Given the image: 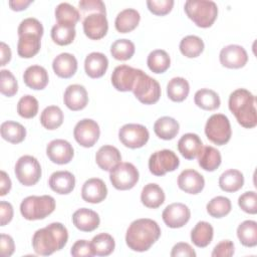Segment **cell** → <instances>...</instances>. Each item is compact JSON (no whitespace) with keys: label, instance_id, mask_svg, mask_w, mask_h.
Listing matches in <instances>:
<instances>
[{"label":"cell","instance_id":"6da1fadb","mask_svg":"<svg viewBox=\"0 0 257 257\" xmlns=\"http://www.w3.org/2000/svg\"><path fill=\"white\" fill-rule=\"evenodd\" d=\"M161 228L158 223L149 218H142L131 223L125 234L127 247L137 252L149 250L160 238Z\"/></svg>","mask_w":257,"mask_h":257},{"label":"cell","instance_id":"7a4b0ae2","mask_svg":"<svg viewBox=\"0 0 257 257\" xmlns=\"http://www.w3.org/2000/svg\"><path fill=\"white\" fill-rule=\"evenodd\" d=\"M68 240V231L66 227L54 222L44 228L38 229L32 237V247L36 254L48 256L55 251L62 249Z\"/></svg>","mask_w":257,"mask_h":257},{"label":"cell","instance_id":"3957f363","mask_svg":"<svg viewBox=\"0 0 257 257\" xmlns=\"http://www.w3.org/2000/svg\"><path fill=\"white\" fill-rule=\"evenodd\" d=\"M228 105L239 124L245 128L256 126V97L252 92L245 88L234 90L229 96Z\"/></svg>","mask_w":257,"mask_h":257},{"label":"cell","instance_id":"277c9868","mask_svg":"<svg viewBox=\"0 0 257 257\" xmlns=\"http://www.w3.org/2000/svg\"><path fill=\"white\" fill-rule=\"evenodd\" d=\"M184 10L187 16L199 27L208 28L213 25L218 16V7L210 0H188Z\"/></svg>","mask_w":257,"mask_h":257},{"label":"cell","instance_id":"5b68a950","mask_svg":"<svg viewBox=\"0 0 257 257\" xmlns=\"http://www.w3.org/2000/svg\"><path fill=\"white\" fill-rule=\"evenodd\" d=\"M55 209V200L49 195L28 196L20 204V213L29 221L41 220Z\"/></svg>","mask_w":257,"mask_h":257},{"label":"cell","instance_id":"8992f818","mask_svg":"<svg viewBox=\"0 0 257 257\" xmlns=\"http://www.w3.org/2000/svg\"><path fill=\"white\" fill-rule=\"evenodd\" d=\"M205 134L207 139L217 146L227 144L232 136L229 118L223 113L212 114L205 124Z\"/></svg>","mask_w":257,"mask_h":257},{"label":"cell","instance_id":"52a82bcc","mask_svg":"<svg viewBox=\"0 0 257 257\" xmlns=\"http://www.w3.org/2000/svg\"><path fill=\"white\" fill-rule=\"evenodd\" d=\"M135 96L144 104H154L161 97L160 83L146 72L141 70L133 88Z\"/></svg>","mask_w":257,"mask_h":257},{"label":"cell","instance_id":"ba28073f","mask_svg":"<svg viewBox=\"0 0 257 257\" xmlns=\"http://www.w3.org/2000/svg\"><path fill=\"white\" fill-rule=\"evenodd\" d=\"M17 180L26 187L38 183L41 178V166L36 158L25 155L18 159L14 169Z\"/></svg>","mask_w":257,"mask_h":257},{"label":"cell","instance_id":"9c48e42d","mask_svg":"<svg viewBox=\"0 0 257 257\" xmlns=\"http://www.w3.org/2000/svg\"><path fill=\"white\" fill-rule=\"evenodd\" d=\"M140 174L132 163H119L109 171V180L112 186L121 191L133 189L139 182Z\"/></svg>","mask_w":257,"mask_h":257},{"label":"cell","instance_id":"30bf717a","mask_svg":"<svg viewBox=\"0 0 257 257\" xmlns=\"http://www.w3.org/2000/svg\"><path fill=\"white\" fill-rule=\"evenodd\" d=\"M180 165L178 156L171 150H161L153 153L149 159L150 172L155 176H164L175 171Z\"/></svg>","mask_w":257,"mask_h":257},{"label":"cell","instance_id":"8fae6325","mask_svg":"<svg viewBox=\"0 0 257 257\" xmlns=\"http://www.w3.org/2000/svg\"><path fill=\"white\" fill-rule=\"evenodd\" d=\"M150 138L148 128L139 123L123 124L118 131L120 143L130 149H139L144 147Z\"/></svg>","mask_w":257,"mask_h":257},{"label":"cell","instance_id":"7c38bea8","mask_svg":"<svg viewBox=\"0 0 257 257\" xmlns=\"http://www.w3.org/2000/svg\"><path fill=\"white\" fill-rule=\"evenodd\" d=\"M100 130L97 122L90 118L79 120L73 130L75 141L84 148H91L98 141Z\"/></svg>","mask_w":257,"mask_h":257},{"label":"cell","instance_id":"4fadbf2b","mask_svg":"<svg viewBox=\"0 0 257 257\" xmlns=\"http://www.w3.org/2000/svg\"><path fill=\"white\" fill-rule=\"evenodd\" d=\"M140 72L141 69L125 64L118 65L111 73V83L118 91H133Z\"/></svg>","mask_w":257,"mask_h":257},{"label":"cell","instance_id":"5bb4252c","mask_svg":"<svg viewBox=\"0 0 257 257\" xmlns=\"http://www.w3.org/2000/svg\"><path fill=\"white\" fill-rule=\"evenodd\" d=\"M190 217L191 211L189 207L183 203H172L168 205L162 213L164 223L173 229L181 228L186 225Z\"/></svg>","mask_w":257,"mask_h":257},{"label":"cell","instance_id":"9a60e30c","mask_svg":"<svg viewBox=\"0 0 257 257\" xmlns=\"http://www.w3.org/2000/svg\"><path fill=\"white\" fill-rule=\"evenodd\" d=\"M219 59L221 64L227 68H241L247 63L248 54L241 45L230 44L221 49Z\"/></svg>","mask_w":257,"mask_h":257},{"label":"cell","instance_id":"2e32d148","mask_svg":"<svg viewBox=\"0 0 257 257\" xmlns=\"http://www.w3.org/2000/svg\"><path fill=\"white\" fill-rule=\"evenodd\" d=\"M46 155L52 163L65 165L72 160L74 151L69 142L62 139H56L47 145Z\"/></svg>","mask_w":257,"mask_h":257},{"label":"cell","instance_id":"e0dca14e","mask_svg":"<svg viewBox=\"0 0 257 257\" xmlns=\"http://www.w3.org/2000/svg\"><path fill=\"white\" fill-rule=\"evenodd\" d=\"M84 34L92 40H98L105 36L108 30V22L105 14L92 13L84 17L83 22Z\"/></svg>","mask_w":257,"mask_h":257},{"label":"cell","instance_id":"ac0fdd59","mask_svg":"<svg viewBox=\"0 0 257 257\" xmlns=\"http://www.w3.org/2000/svg\"><path fill=\"white\" fill-rule=\"evenodd\" d=\"M107 196L105 183L99 178H91L84 182L81 188V198L91 204L102 202Z\"/></svg>","mask_w":257,"mask_h":257},{"label":"cell","instance_id":"d6986e66","mask_svg":"<svg viewBox=\"0 0 257 257\" xmlns=\"http://www.w3.org/2000/svg\"><path fill=\"white\" fill-rule=\"evenodd\" d=\"M179 188L189 194H199L205 187L204 177L193 169L184 170L178 177Z\"/></svg>","mask_w":257,"mask_h":257},{"label":"cell","instance_id":"ffe728a7","mask_svg":"<svg viewBox=\"0 0 257 257\" xmlns=\"http://www.w3.org/2000/svg\"><path fill=\"white\" fill-rule=\"evenodd\" d=\"M64 104L73 111L83 109L88 102V95L85 87L80 84L68 85L63 94Z\"/></svg>","mask_w":257,"mask_h":257},{"label":"cell","instance_id":"44dd1931","mask_svg":"<svg viewBox=\"0 0 257 257\" xmlns=\"http://www.w3.org/2000/svg\"><path fill=\"white\" fill-rule=\"evenodd\" d=\"M72 223L78 230L82 232H91L98 227L100 219L98 214L93 210L81 208L73 213Z\"/></svg>","mask_w":257,"mask_h":257},{"label":"cell","instance_id":"7402d4cb","mask_svg":"<svg viewBox=\"0 0 257 257\" xmlns=\"http://www.w3.org/2000/svg\"><path fill=\"white\" fill-rule=\"evenodd\" d=\"M52 68L57 76L61 78H70L77 70V60L73 54L63 52L53 59Z\"/></svg>","mask_w":257,"mask_h":257},{"label":"cell","instance_id":"603a6c76","mask_svg":"<svg viewBox=\"0 0 257 257\" xmlns=\"http://www.w3.org/2000/svg\"><path fill=\"white\" fill-rule=\"evenodd\" d=\"M48 185L55 193L67 195L71 193L75 187V178L68 171H57L51 174Z\"/></svg>","mask_w":257,"mask_h":257},{"label":"cell","instance_id":"cb8c5ba5","mask_svg":"<svg viewBox=\"0 0 257 257\" xmlns=\"http://www.w3.org/2000/svg\"><path fill=\"white\" fill-rule=\"evenodd\" d=\"M202 148V140L198 135L193 133L183 135L178 142V150L181 155L187 160H193L197 158Z\"/></svg>","mask_w":257,"mask_h":257},{"label":"cell","instance_id":"d4e9b609","mask_svg":"<svg viewBox=\"0 0 257 257\" xmlns=\"http://www.w3.org/2000/svg\"><path fill=\"white\" fill-rule=\"evenodd\" d=\"M108 67V59L101 52H91L84 60V70L91 78L101 77Z\"/></svg>","mask_w":257,"mask_h":257},{"label":"cell","instance_id":"484cf974","mask_svg":"<svg viewBox=\"0 0 257 257\" xmlns=\"http://www.w3.org/2000/svg\"><path fill=\"white\" fill-rule=\"evenodd\" d=\"M95 162L101 170L110 171L121 162V155L115 147L104 145L96 152Z\"/></svg>","mask_w":257,"mask_h":257},{"label":"cell","instance_id":"4316f807","mask_svg":"<svg viewBox=\"0 0 257 257\" xmlns=\"http://www.w3.org/2000/svg\"><path fill=\"white\" fill-rule=\"evenodd\" d=\"M24 83L35 90H41L48 84V72L40 65H31L23 73Z\"/></svg>","mask_w":257,"mask_h":257},{"label":"cell","instance_id":"83f0119b","mask_svg":"<svg viewBox=\"0 0 257 257\" xmlns=\"http://www.w3.org/2000/svg\"><path fill=\"white\" fill-rule=\"evenodd\" d=\"M164 190L155 183L146 185L141 193V201L144 206L151 209L159 208L165 202Z\"/></svg>","mask_w":257,"mask_h":257},{"label":"cell","instance_id":"f1b7e54d","mask_svg":"<svg viewBox=\"0 0 257 257\" xmlns=\"http://www.w3.org/2000/svg\"><path fill=\"white\" fill-rule=\"evenodd\" d=\"M141 15L136 9L126 8L117 14L114 20V26L119 33H127L139 25Z\"/></svg>","mask_w":257,"mask_h":257},{"label":"cell","instance_id":"f546056e","mask_svg":"<svg viewBox=\"0 0 257 257\" xmlns=\"http://www.w3.org/2000/svg\"><path fill=\"white\" fill-rule=\"evenodd\" d=\"M41 37L34 34H23L19 36L17 43V53L22 58L35 56L41 47Z\"/></svg>","mask_w":257,"mask_h":257},{"label":"cell","instance_id":"4dcf8cb0","mask_svg":"<svg viewBox=\"0 0 257 257\" xmlns=\"http://www.w3.org/2000/svg\"><path fill=\"white\" fill-rule=\"evenodd\" d=\"M179 122L171 116H162L154 123L155 134L162 140H173L179 133Z\"/></svg>","mask_w":257,"mask_h":257},{"label":"cell","instance_id":"1f68e13d","mask_svg":"<svg viewBox=\"0 0 257 257\" xmlns=\"http://www.w3.org/2000/svg\"><path fill=\"white\" fill-rule=\"evenodd\" d=\"M214 236L212 225L206 221L198 222L191 231V240L193 244L199 248L207 247Z\"/></svg>","mask_w":257,"mask_h":257},{"label":"cell","instance_id":"d6a6232c","mask_svg":"<svg viewBox=\"0 0 257 257\" xmlns=\"http://www.w3.org/2000/svg\"><path fill=\"white\" fill-rule=\"evenodd\" d=\"M244 185L243 174L235 169H229L221 174L219 178L220 188L227 193H234L239 191Z\"/></svg>","mask_w":257,"mask_h":257},{"label":"cell","instance_id":"836d02e7","mask_svg":"<svg viewBox=\"0 0 257 257\" xmlns=\"http://www.w3.org/2000/svg\"><path fill=\"white\" fill-rule=\"evenodd\" d=\"M222 162V157L220 152L211 146L203 147L200 154L198 155V163L199 166L207 171L213 172L219 168Z\"/></svg>","mask_w":257,"mask_h":257},{"label":"cell","instance_id":"e575fe53","mask_svg":"<svg viewBox=\"0 0 257 257\" xmlns=\"http://www.w3.org/2000/svg\"><path fill=\"white\" fill-rule=\"evenodd\" d=\"M0 132L1 137L11 144H19L26 137V128L21 123L13 120L2 122Z\"/></svg>","mask_w":257,"mask_h":257},{"label":"cell","instance_id":"d590c367","mask_svg":"<svg viewBox=\"0 0 257 257\" xmlns=\"http://www.w3.org/2000/svg\"><path fill=\"white\" fill-rule=\"evenodd\" d=\"M195 104L205 110H215L221 104L218 93L209 88H201L194 95Z\"/></svg>","mask_w":257,"mask_h":257},{"label":"cell","instance_id":"8d00e7d4","mask_svg":"<svg viewBox=\"0 0 257 257\" xmlns=\"http://www.w3.org/2000/svg\"><path fill=\"white\" fill-rule=\"evenodd\" d=\"M190 85L184 77H174L167 84L168 97L176 102L185 100L189 94Z\"/></svg>","mask_w":257,"mask_h":257},{"label":"cell","instance_id":"74e56055","mask_svg":"<svg viewBox=\"0 0 257 257\" xmlns=\"http://www.w3.org/2000/svg\"><path fill=\"white\" fill-rule=\"evenodd\" d=\"M237 237L245 247H255L257 245V223L253 220L242 222L237 228Z\"/></svg>","mask_w":257,"mask_h":257},{"label":"cell","instance_id":"f35d334b","mask_svg":"<svg viewBox=\"0 0 257 257\" xmlns=\"http://www.w3.org/2000/svg\"><path fill=\"white\" fill-rule=\"evenodd\" d=\"M147 64L154 73H164L171 65V58L167 51L156 49L148 55Z\"/></svg>","mask_w":257,"mask_h":257},{"label":"cell","instance_id":"ab89813d","mask_svg":"<svg viewBox=\"0 0 257 257\" xmlns=\"http://www.w3.org/2000/svg\"><path fill=\"white\" fill-rule=\"evenodd\" d=\"M40 122L46 130H56L63 122V112L56 105L46 106L41 112Z\"/></svg>","mask_w":257,"mask_h":257},{"label":"cell","instance_id":"60d3db41","mask_svg":"<svg viewBox=\"0 0 257 257\" xmlns=\"http://www.w3.org/2000/svg\"><path fill=\"white\" fill-rule=\"evenodd\" d=\"M51 38L54 43L58 45H68L70 44L74 38H75V27L68 25V24H62V23H56L51 28Z\"/></svg>","mask_w":257,"mask_h":257},{"label":"cell","instance_id":"b9f144b4","mask_svg":"<svg viewBox=\"0 0 257 257\" xmlns=\"http://www.w3.org/2000/svg\"><path fill=\"white\" fill-rule=\"evenodd\" d=\"M203 40L196 35H188L184 37L179 45L181 53L188 58L198 57L204 50Z\"/></svg>","mask_w":257,"mask_h":257},{"label":"cell","instance_id":"7bdbcfd3","mask_svg":"<svg viewBox=\"0 0 257 257\" xmlns=\"http://www.w3.org/2000/svg\"><path fill=\"white\" fill-rule=\"evenodd\" d=\"M90 244L96 256H108L113 252L115 247L114 239L107 233L97 234L92 238Z\"/></svg>","mask_w":257,"mask_h":257},{"label":"cell","instance_id":"ee69618b","mask_svg":"<svg viewBox=\"0 0 257 257\" xmlns=\"http://www.w3.org/2000/svg\"><path fill=\"white\" fill-rule=\"evenodd\" d=\"M55 18L57 20V23L68 24L75 27V24L80 19V14L74 6L69 3L63 2L56 6Z\"/></svg>","mask_w":257,"mask_h":257},{"label":"cell","instance_id":"f6af8a7d","mask_svg":"<svg viewBox=\"0 0 257 257\" xmlns=\"http://www.w3.org/2000/svg\"><path fill=\"white\" fill-rule=\"evenodd\" d=\"M206 209L211 217L223 218L231 212L232 205L230 199H228L227 197L217 196L209 201Z\"/></svg>","mask_w":257,"mask_h":257},{"label":"cell","instance_id":"bcb514c9","mask_svg":"<svg viewBox=\"0 0 257 257\" xmlns=\"http://www.w3.org/2000/svg\"><path fill=\"white\" fill-rule=\"evenodd\" d=\"M135 44L128 39H117L110 46V54L116 60H128L135 53Z\"/></svg>","mask_w":257,"mask_h":257},{"label":"cell","instance_id":"7dc6e473","mask_svg":"<svg viewBox=\"0 0 257 257\" xmlns=\"http://www.w3.org/2000/svg\"><path fill=\"white\" fill-rule=\"evenodd\" d=\"M38 100L30 95L26 94L22 96L17 103V112L21 117L32 118L38 112Z\"/></svg>","mask_w":257,"mask_h":257},{"label":"cell","instance_id":"c3c4849f","mask_svg":"<svg viewBox=\"0 0 257 257\" xmlns=\"http://www.w3.org/2000/svg\"><path fill=\"white\" fill-rule=\"evenodd\" d=\"M0 91L3 95L11 97L18 91V83L11 71L2 69L0 71Z\"/></svg>","mask_w":257,"mask_h":257},{"label":"cell","instance_id":"681fc988","mask_svg":"<svg viewBox=\"0 0 257 257\" xmlns=\"http://www.w3.org/2000/svg\"><path fill=\"white\" fill-rule=\"evenodd\" d=\"M18 36L23 34H34L42 37L43 35V26L39 20L33 17H28L22 20L17 29Z\"/></svg>","mask_w":257,"mask_h":257},{"label":"cell","instance_id":"f907efd6","mask_svg":"<svg viewBox=\"0 0 257 257\" xmlns=\"http://www.w3.org/2000/svg\"><path fill=\"white\" fill-rule=\"evenodd\" d=\"M238 205L244 212L248 214L257 213V195L255 191H248L243 193L238 198Z\"/></svg>","mask_w":257,"mask_h":257},{"label":"cell","instance_id":"816d5d0a","mask_svg":"<svg viewBox=\"0 0 257 257\" xmlns=\"http://www.w3.org/2000/svg\"><path fill=\"white\" fill-rule=\"evenodd\" d=\"M147 6L149 10L158 16H164L171 12L174 6L173 0H148Z\"/></svg>","mask_w":257,"mask_h":257},{"label":"cell","instance_id":"f5cc1de1","mask_svg":"<svg viewBox=\"0 0 257 257\" xmlns=\"http://www.w3.org/2000/svg\"><path fill=\"white\" fill-rule=\"evenodd\" d=\"M79 9L82 15H87V13H101L105 14V5L101 0H81L78 2Z\"/></svg>","mask_w":257,"mask_h":257},{"label":"cell","instance_id":"db71d44e","mask_svg":"<svg viewBox=\"0 0 257 257\" xmlns=\"http://www.w3.org/2000/svg\"><path fill=\"white\" fill-rule=\"evenodd\" d=\"M70 254L74 257H91L94 256L90 242L87 240H77L71 247Z\"/></svg>","mask_w":257,"mask_h":257},{"label":"cell","instance_id":"11a10c76","mask_svg":"<svg viewBox=\"0 0 257 257\" xmlns=\"http://www.w3.org/2000/svg\"><path fill=\"white\" fill-rule=\"evenodd\" d=\"M234 243L230 240H223L218 243L212 252L213 257H230L234 254Z\"/></svg>","mask_w":257,"mask_h":257},{"label":"cell","instance_id":"9f6ffc18","mask_svg":"<svg viewBox=\"0 0 257 257\" xmlns=\"http://www.w3.org/2000/svg\"><path fill=\"white\" fill-rule=\"evenodd\" d=\"M172 257H178V256H186V257H195L196 252L192 248V246L185 242H179L174 245L171 251Z\"/></svg>","mask_w":257,"mask_h":257},{"label":"cell","instance_id":"6f0895ef","mask_svg":"<svg viewBox=\"0 0 257 257\" xmlns=\"http://www.w3.org/2000/svg\"><path fill=\"white\" fill-rule=\"evenodd\" d=\"M0 248H1V255L3 257L11 256L15 250V244H14L13 238L7 234H1Z\"/></svg>","mask_w":257,"mask_h":257},{"label":"cell","instance_id":"680465c9","mask_svg":"<svg viewBox=\"0 0 257 257\" xmlns=\"http://www.w3.org/2000/svg\"><path fill=\"white\" fill-rule=\"evenodd\" d=\"M13 218V207L9 202H0V225L5 226Z\"/></svg>","mask_w":257,"mask_h":257},{"label":"cell","instance_id":"91938a15","mask_svg":"<svg viewBox=\"0 0 257 257\" xmlns=\"http://www.w3.org/2000/svg\"><path fill=\"white\" fill-rule=\"evenodd\" d=\"M1 182H0V196H5L11 190V180L5 171H1Z\"/></svg>","mask_w":257,"mask_h":257},{"label":"cell","instance_id":"94428289","mask_svg":"<svg viewBox=\"0 0 257 257\" xmlns=\"http://www.w3.org/2000/svg\"><path fill=\"white\" fill-rule=\"evenodd\" d=\"M0 51H1V62H0V65L4 66L11 59V55H12L11 54V49H10V47L5 42L2 41L0 43Z\"/></svg>","mask_w":257,"mask_h":257},{"label":"cell","instance_id":"6125c7cd","mask_svg":"<svg viewBox=\"0 0 257 257\" xmlns=\"http://www.w3.org/2000/svg\"><path fill=\"white\" fill-rule=\"evenodd\" d=\"M33 1L31 0H12L9 1V6L14 11L25 10Z\"/></svg>","mask_w":257,"mask_h":257}]
</instances>
